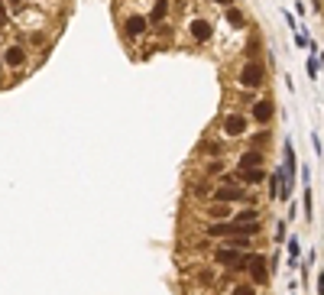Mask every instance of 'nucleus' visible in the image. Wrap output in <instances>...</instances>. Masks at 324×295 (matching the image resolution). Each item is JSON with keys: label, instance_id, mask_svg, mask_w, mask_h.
Returning <instances> with one entry per match:
<instances>
[{"label": "nucleus", "instance_id": "9b49d317", "mask_svg": "<svg viewBox=\"0 0 324 295\" xmlns=\"http://www.w3.org/2000/svg\"><path fill=\"white\" fill-rule=\"evenodd\" d=\"M262 166V153L259 149H250V153L240 156V169H259Z\"/></svg>", "mask_w": 324, "mask_h": 295}, {"label": "nucleus", "instance_id": "7ed1b4c3", "mask_svg": "<svg viewBox=\"0 0 324 295\" xmlns=\"http://www.w3.org/2000/svg\"><path fill=\"white\" fill-rule=\"evenodd\" d=\"M214 260L221 263V266H233V270H243V260H247V256H240V250H233V247H217Z\"/></svg>", "mask_w": 324, "mask_h": 295}, {"label": "nucleus", "instance_id": "5701e85b", "mask_svg": "<svg viewBox=\"0 0 324 295\" xmlns=\"http://www.w3.org/2000/svg\"><path fill=\"white\" fill-rule=\"evenodd\" d=\"M318 295H324V273L318 276Z\"/></svg>", "mask_w": 324, "mask_h": 295}, {"label": "nucleus", "instance_id": "f257e3e1", "mask_svg": "<svg viewBox=\"0 0 324 295\" xmlns=\"http://www.w3.org/2000/svg\"><path fill=\"white\" fill-rule=\"evenodd\" d=\"M243 270L250 273L253 285H266L269 282V260H266V256H259V253L247 256V260H243Z\"/></svg>", "mask_w": 324, "mask_h": 295}, {"label": "nucleus", "instance_id": "9d476101", "mask_svg": "<svg viewBox=\"0 0 324 295\" xmlns=\"http://www.w3.org/2000/svg\"><path fill=\"white\" fill-rule=\"evenodd\" d=\"M146 26H150L146 16H130V20H127V36H143Z\"/></svg>", "mask_w": 324, "mask_h": 295}, {"label": "nucleus", "instance_id": "dca6fc26", "mask_svg": "<svg viewBox=\"0 0 324 295\" xmlns=\"http://www.w3.org/2000/svg\"><path fill=\"white\" fill-rule=\"evenodd\" d=\"M162 16H165V0H156V7H153V20L159 23Z\"/></svg>", "mask_w": 324, "mask_h": 295}, {"label": "nucleus", "instance_id": "39448f33", "mask_svg": "<svg viewBox=\"0 0 324 295\" xmlns=\"http://www.w3.org/2000/svg\"><path fill=\"white\" fill-rule=\"evenodd\" d=\"M224 133L227 137H243V133H247V117H243V114H227L224 117Z\"/></svg>", "mask_w": 324, "mask_h": 295}, {"label": "nucleus", "instance_id": "412c9836", "mask_svg": "<svg viewBox=\"0 0 324 295\" xmlns=\"http://www.w3.org/2000/svg\"><path fill=\"white\" fill-rule=\"evenodd\" d=\"M308 75H311V78H314V75H318V59H314V56L308 59Z\"/></svg>", "mask_w": 324, "mask_h": 295}, {"label": "nucleus", "instance_id": "bb28decb", "mask_svg": "<svg viewBox=\"0 0 324 295\" xmlns=\"http://www.w3.org/2000/svg\"><path fill=\"white\" fill-rule=\"evenodd\" d=\"M10 4H13V7H16V4H20V0H10Z\"/></svg>", "mask_w": 324, "mask_h": 295}, {"label": "nucleus", "instance_id": "4468645a", "mask_svg": "<svg viewBox=\"0 0 324 295\" xmlns=\"http://www.w3.org/2000/svg\"><path fill=\"white\" fill-rule=\"evenodd\" d=\"M208 214H211L214 221H227L230 218V208H227V204H214V208H208Z\"/></svg>", "mask_w": 324, "mask_h": 295}, {"label": "nucleus", "instance_id": "1a4fd4ad", "mask_svg": "<svg viewBox=\"0 0 324 295\" xmlns=\"http://www.w3.org/2000/svg\"><path fill=\"white\" fill-rule=\"evenodd\" d=\"M237 178L247 182V185H256V182H266V172H262V169H240Z\"/></svg>", "mask_w": 324, "mask_h": 295}, {"label": "nucleus", "instance_id": "a878e982", "mask_svg": "<svg viewBox=\"0 0 324 295\" xmlns=\"http://www.w3.org/2000/svg\"><path fill=\"white\" fill-rule=\"evenodd\" d=\"M0 71H4V59H0Z\"/></svg>", "mask_w": 324, "mask_h": 295}, {"label": "nucleus", "instance_id": "f8f14e48", "mask_svg": "<svg viewBox=\"0 0 324 295\" xmlns=\"http://www.w3.org/2000/svg\"><path fill=\"white\" fill-rule=\"evenodd\" d=\"M269 182V198H279L282 195V172H273V178H266Z\"/></svg>", "mask_w": 324, "mask_h": 295}, {"label": "nucleus", "instance_id": "f03ea898", "mask_svg": "<svg viewBox=\"0 0 324 295\" xmlns=\"http://www.w3.org/2000/svg\"><path fill=\"white\" fill-rule=\"evenodd\" d=\"M262 78H266V71H262L259 62H247V65L240 68V85L243 88H259Z\"/></svg>", "mask_w": 324, "mask_h": 295}, {"label": "nucleus", "instance_id": "f3484780", "mask_svg": "<svg viewBox=\"0 0 324 295\" xmlns=\"http://www.w3.org/2000/svg\"><path fill=\"white\" fill-rule=\"evenodd\" d=\"M227 20H230V26H243V23H247L240 10H230V13H227Z\"/></svg>", "mask_w": 324, "mask_h": 295}, {"label": "nucleus", "instance_id": "423d86ee", "mask_svg": "<svg viewBox=\"0 0 324 295\" xmlns=\"http://www.w3.org/2000/svg\"><path fill=\"white\" fill-rule=\"evenodd\" d=\"M273 114H276V107H273V101H266V97L253 104V120H256V123H269Z\"/></svg>", "mask_w": 324, "mask_h": 295}, {"label": "nucleus", "instance_id": "0eeeda50", "mask_svg": "<svg viewBox=\"0 0 324 295\" xmlns=\"http://www.w3.org/2000/svg\"><path fill=\"white\" fill-rule=\"evenodd\" d=\"M7 62L10 68H16V65H23L26 62V52H23V46H10V49H4V56H0Z\"/></svg>", "mask_w": 324, "mask_h": 295}, {"label": "nucleus", "instance_id": "4be33fe9", "mask_svg": "<svg viewBox=\"0 0 324 295\" xmlns=\"http://www.w3.org/2000/svg\"><path fill=\"white\" fill-rule=\"evenodd\" d=\"M208 192H211V185H208V182H198L195 185V195H208Z\"/></svg>", "mask_w": 324, "mask_h": 295}, {"label": "nucleus", "instance_id": "393cba45", "mask_svg": "<svg viewBox=\"0 0 324 295\" xmlns=\"http://www.w3.org/2000/svg\"><path fill=\"white\" fill-rule=\"evenodd\" d=\"M214 4H221V7H230V4H233V0H214Z\"/></svg>", "mask_w": 324, "mask_h": 295}, {"label": "nucleus", "instance_id": "a211bd4d", "mask_svg": "<svg viewBox=\"0 0 324 295\" xmlns=\"http://www.w3.org/2000/svg\"><path fill=\"white\" fill-rule=\"evenodd\" d=\"M230 295H256V289H253V285H233Z\"/></svg>", "mask_w": 324, "mask_h": 295}, {"label": "nucleus", "instance_id": "b1692460", "mask_svg": "<svg viewBox=\"0 0 324 295\" xmlns=\"http://www.w3.org/2000/svg\"><path fill=\"white\" fill-rule=\"evenodd\" d=\"M0 23H7V13H4V0H0Z\"/></svg>", "mask_w": 324, "mask_h": 295}, {"label": "nucleus", "instance_id": "2eb2a0df", "mask_svg": "<svg viewBox=\"0 0 324 295\" xmlns=\"http://www.w3.org/2000/svg\"><path fill=\"white\" fill-rule=\"evenodd\" d=\"M288 256H292V260H288V263H292V266H299V256H302V247H299V240H288Z\"/></svg>", "mask_w": 324, "mask_h": 295}, {"label": "nucleus", "instance_id": "6ab92c4d", "mask_svg": "<svg viewBox=\"0 0 324 295\" xmlns=\"http://www.w3.org/2000/svg\"><path fill=\"white\" fill-rule=\"evenodd\" d=\"M295 46L305 49V46H308V36H305V33H295Z\"/></svg>", "mask_w": 324, "mask_h": 295}, {"label": "nucleus", "instance_id": "aec40b11", "mask_svg": "<svg viewBox=\"0 0 324 295\" xmlns=\"http://www.w3.org/2000/svg\"><path fill=\"white\" fill-rule=\"evenodd\" d=\"M201 149H204V153H211V156H217V153H221V146H217V143H204Z\"/></svg>", "mask_w": 324, "mask_h": 295}, {"label": "nucleus", "instance_id": "6e6552de", "mask_svg": "<svg viewBox=\"0 0 324 295\" xmlns=\"http://www.w3.org/2000/svg\"><path fill=\"white\" fill-rule=\"evenodd\" d=\"M191 39H195V42H208V39H211V23H208V20H195V23H191Z\"/></svg>", "mask_w": 324, "mask_h": 295}, {"label": "nucleus", "instance_id": "20e7f679", "mask_svg": "<svg viewBox=\"0 0 324 295\" xmlns=\"http://www.w3.org/2000/svg\"><path fill=\"white\" fill-rule=\"evenodd\" d=\"M214 201H217V204L247 201V192H243V189H237V185H221V189H214Z\"/></svg>", "mask_w": 324, "mask_h": 295}, {"label": "nucleus", "instance_id": "ddd939ff", "mask_svg": "<svg viewBox=\"0 0 324 295\" xmlns=\"http://www.w3.org/2000/svg\"><path fill=\"white\" fill-rule=\"evenodd\" d=\"M256 221H259L256 208H247V211H240V214H237V221H233V224H256Z\"/></svg>", "mask_w": 324, "mask_h": 295}]
</instances>
